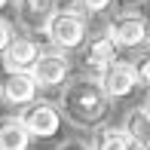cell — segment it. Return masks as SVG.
Masks as SVG:
<instances>
[{
	"instance_id": "obj_1",
	"label": "cell",
	"mask_w": 150,
	"mask_h": 150,
	"mask_svg": "<svg viewBox=\"0 0 150 150\" xmlns=\"http://www.w3.org/2000/svg\"><path fill=\"white\" fill-rule=\"evenodd\" d=\"M107 95L104 89L98 86V80H71V83L64 86V92H61V110H64V117L71 122H77V126H98V122H104L107 110H110V104H107Z\"/></svg>"
},
{
	"instance_id": "obj_2",
	"label": "cell",
	"mask_w": 150,
	"mask_h": 150,
	"mask_svg": "<svg viewBox=\"0 0 150 150\" xmlns=\"http://www.w3.org/2000/svg\"><path fill=\"white\" fill-rule=\"evenodd\" d=\"M46 37L52 40V46L61 52H74L86 43L89 31H86V18L74 9H55L46 22Z\"/></svg>"
},
{
	"instance_id": "obj_3",
	"label": "cell",
	"mask_w": 150,
	"mask_h": 150,
	"mask_svg": "<svg viewBox=\"0 0 150 150\" xmlns=\"http://www.w3.org/2000/svg\"><path fill=\"white\" fill-rule=\"evenodd\" d=\"M18 120L25 122L31 138H55L61 132V110L49 101H31Z\"/></svg>"
},
{
	"instance_id": "obj_4",
	"label": "cell",
	"mask_w": 150,
	"mask_h": 150,
	"mask_svg": "<svg viewBox=\"0 0 150 150\" xmlns=\"http://www.w3.org/2000/svg\"><path fill=\"white\" fill-rule=\"evenodd\" d=\"M138 71H135V64L132 61H110V64L104 67V71L98 74V86L104 89L107 98H129L135 89H138Z\"/></svg>"
},
{
	"instance_id": "obj_5",
	"label": "cell",
	"mask_w": 150,
	"mask_h": 150,
	"mask_svg": "<svg viewBox=\"0 0 150 150\" xmlns=\"http://www.w3.org/2000/svg\"><path fill=\"white\" fill-rule=\"evenodd\" d=\"M107 34L117 46H126V49H135L150 37V25L141 12H120L107 22Z\"/></svg>"
},
{
	"instance_id": "obj_6",
	"label": "cell",
	"mask_w": 150,
	"mask_h": 150,
	"mask_svg": "<svg viewBox=\"0 0 150 150\" xmlns=\"http://www.w3.org/2000/svg\"><path fill=\"white\" fill-rule=\"evenodd\" d=\"M40 52H43V49L37 46V40H34V37H12V43L0 52V55H3V58H0V64H3L6 74L31 71V67L37 64Z\"/></svg>"
},
{
	"instance_id": "obj_7",
	"label": "cell",
	"mask_w": 150,
	"mask_h": 150,
	"mask_svg": "<svg viewBox=\"0 0 150 150\" xmlns=\"http://www.w3.org/2000/svg\"><path fill=\"white\" fill-rule=\"evenodd\" d=\"M37 80L31 77V71H18V74H6L0 80V95L6 104H18L28 107L31 101H37Z\"/></svg>"
},
{
	"instance_id": "obj_8",
	"label": "cell",
	"mask_w": 150,
	"mask_h": 150,
	"mask_svg": "<svg viewBox=\"0 0 150 150\" xmlns=\"http://www.w3.org/2000/svg\"><path fill=\"white\" fill-rule=\"evenodd\" d=\"M67 74H71V61L61 52H40L37 64L31 67V77L37 80V86H46V89L61 86L67 80Z\"/></svg>"
},
{
	"instance_id": "obj_9",
	"label": "cell",
	"mask_w": 150,
	"mask_h": 150,
	"mask_svg": "<svg viewBox=\"0 0 150 150\" xmlns=\"http://www.w3.org/2000/svg\"><path fill=\"white\" fill-rule=\"evenodd\" d=\"M117 49H120V46L110 40L107 31L95 34L89 43H83V67H92L95 74H101L110 61H117Z\"/></svg>"
},
{
	"instance_id": "obj_10",
	"label": "cell",
	"mask_w": 150,
	"mask_h": 150,
	"mask_svg": "<svg viewBox=\"0 0 150 150\" xmlns=\"http://www.w3.org/2000/svg\"><path fill=\"white\" fill-rule=\"evenodd\" d=\"M18 22L28 31H43L49 16L55 12V0H16Z\"/></svg>"
},
{
	"instance_id": "obj_11",
	"label": "cell",
	"mask_w": 150,
	"mask_h": 150,
	"mask_svg": "<svg viewBox=\"0 0 150 150\" xmlns=\"http://www.w3.org/2000/svg\"><path fill=\"white\" fill-rule=\"evenodd\" d=\"M28 144H31V135L18 117L0 120V150H28Z\"/></svg>"
},
{
	"instance_id": "obj_12",
	"label": "cell",
	"mask_w": 150,
	"mask_h": 150,
	"mask_svg": "<svg viewBox=\"0 0 150 150\" xmlns=\"http://www.w3.org/2000/svg\"><path fill=\"white\" fill-rule=\"evenodd\" d=\"M132 138L122 129H98L95 132V144L92 150H132Z\"/></svg>"
},
{
	"instance_id": "obj_13",
	"label": "cell",
	"mask_w": 150,
	"mask_h": 150,
	"mask_svg": "<svg viewBox=\"0 0 150 150\" xmlns=\"http://www.w3.org/2000/svg\"><path fill=\"white\" fill-rule=\"evenodd\" d=\"M12 37H16V34H12V25H9V22H6V18H3V16H0V52H3V49H6V46H9V43H12Z\"/></svg>"
},
{
	"instance_id": "obj_14",
	"label": "cell",
	"mask_w": 150,
	"mask_h": 150,
	"mask_svg": "<svg viewBox=\"0 0 150 150\" xmlns=\"http://www.w3.org/2000/svg\"><path fill=\"white\" fill-rule=\"evenodd\" d=\"M135 71H138V80L150 89V58H141V61H135Z\"/></svg>"
},
{
	"instance_id": "obj_15",
	"label": "cell",
	"mask_w": 150,
	"mask_h": 150,
	"mask_svg": "<svg viewBox=\"0 0 150 150\" xmlns=\"http://www.w3.org/2000/svg\"><path fill=\"white\" fill-rule=\"evenodd\" d=\"M110 3H113V0H80V6H83L86 12H104Z\"/></svg>"
},
{
	"instance_id": "obj_16",
	"label": "cell",
	"mask_w": 150,
	"mask_h": 150,
	"mask_svg": "<svg viewBox=\"0 0 150 150\" xmlns=\"http://www.w3.org/2000/svg\"><path fill=\"white\" fill-rule=\"evenodd\" d=\"M58 150H92L86 141H80V138H67V141H61Z\"/></svg>"
},
{
	"instance_id": "obj_17",
	"label": "cell",
	"mask_w": 150,
	"mask_h": 150,
	"mask_svg": "<svg viewBox=\"0 0 150 150\" xmlns=\"http://www.w3.org/2000/svg\"><path fill=\"white\" fill-rule=\"evenodd\" d=\"M141 110H144V117L150 120V95H147V101H144V107H141Z\"/></svg>"
},
{
	"instance_id": "obj_18",
	"label": "cell",
	"mask_w": 150,
	"mask_h": 150,
	"mask_svg": "<svg viewBox=\"0 0 150 150\" xmlns=\"http://www.w3.org/2000/svg\"><path fill=\"white\" fill-rule=\"evenodd\" d=\"M6 3H9V0H0V9H3V6H6Z\"/></svg>"
},
{
	"instance_id": "obj_19",
	"label": "cell",
	"mask_w": 150,
	"mask_h": 150,
	"mask_svg": "<svg viewBox=\"0 0 150 150\" xmlns=\"http://www.w3.org/2000/svg\"><path fill=\"white\" fill-rule=\"evenodd\" d=\"M144 3H150V0H144Z\"/></svg>"
},
{
	"instance_id": "obj_20",
	"label": "cell",
	"mask_w": 150,
	"mask_h": 150,
	"mask_svg": "<svg viewBox=\"0 0 150 150\" xmlns=\"http://www.w3.org/2000/svg\"><path fill=\"white\" fill-rule=\"evenodd\" d=\"M132 150H138V147H132Z\"/></svg>"
}]
</instances>
